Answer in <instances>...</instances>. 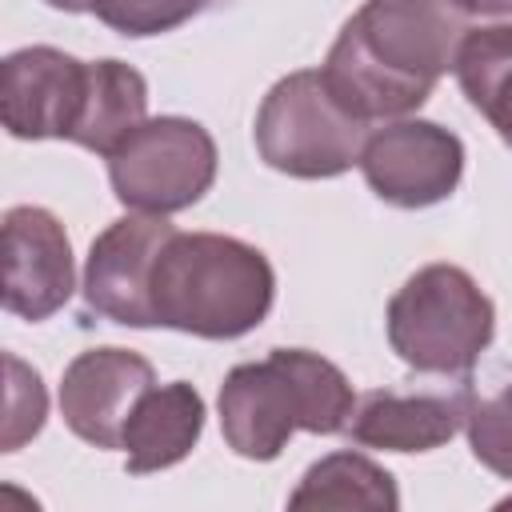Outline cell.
Wrapping results in <instances>:
<instances>
[{
	"label": "cell",
	"instance_id": "2e32d148",
	"mask_svg": "<svg viewBox=\"0 0 512 512\" xmlns=\"http://www.w3.org/2000/svg\"><path fill=\"white\" fill-rule=\"evenodd\" d=\"M232 0H88V12L120 36H160Z\"/></svg>",
	"mask_w": 512,
	"mask_h": 512
},
{
	"label": "cell",
	"instance_id": "ffe728a7",
	"mask_svg": "<svg viewBox=\"0 0 512 512\" xmlns=\"http://www.w3.org/2000/svg\"><path fill=\"white\" fill-rule=\"evenodd\" d=\"M44 4H52L56 12H88V0H44Z\"/></svg>",
	"mask_w": 512,
	"mask_h": 512
},
{
	"label": "cell",
	"instance_id": "52a82bcc",
	"mask_svg": "<svg viewBox=\"0 0 512 512\" xmlns=\"http://www.w3.org/2000/svg\"><path fill=\"white\" fill-rule=\"evenodd\" d=\"M92 104V60L28 44L0 64V116L16 140H80Z\"/></svg>",
	"mask_w": 512,
	"mask_h": 512
},
{
	"label": "cell",
	"instance_id": "3957f363",
	"mask_svg": "<svg viewBox=\"0 0 512 512\" xmlns=\"http://www.w3.org/2000/svg\"><path fill=\"white\" fill-rule=\"evenodd\" d=\"M220 432L244 460H276L296 432L336 436L352 416L348 376L320 352L272 348L236 364L220 384Z\"/></svg>",
	"mask_w": 512,
	"mask_h": 512
},
{
	"label": "cell",
	"instance_id": "9a60e30c",
	"mask_svg": "<svg viewBox=\"0 0 512 512\" xmlns=\"http://www.w3.org/2000/svg\"><path fill=\"white\" fill-rule=\"evenodd\" d=\"M292 508H400V492L388 468L368 460L364 452H332L320 456L288 496Z\"/></svg>",
	"mask_w": 512,
	"mask_h": 512
},
{
	"label": "cell",
	"instance_id": "5b68a950",
	"mask_svg": "<svg viewBox=\"0 0 512 512\" xmlns=\"http://www.w3.org/2000/svg\"><path fill=\"white\" fill-rule=\"evenodd\" d=\"M252 140L268 168L296 180H332L360 164L368 124L332 96L320 68H300L268 88Z\"/></svg>",
	"mask_w": 512,
	"mask_h": 512
},
{
	"label": "cell",
	"instance_id": "7a4b0ae2",
	"mask_svg": "<svg viewBox=\"0 0 512 512\" xmlns=\"http://www.w3.org/2000/svg\"><path fill=\"white\" fill-rule=\"evenodd\" d=\"M148 300L156 328L236 340L268 320L276 272L268 256L240 236L172 228L156 252Z\"/></svg>",
	"mask_w": 512,
	"mask_h": 512
},
{
	"label": "cell",
	"instance_id": "30bf717a",
	"mask_svg": "<svg viewBox=\"0 0 512 512\" xmlns=\"http://www.w3.org/2000/svg\"><path fill=\"white\" fill-rule=\"evenodd\" d=\"M76 264L64 224L40 204L4 212V308L20 320H48L68 304Z\"/></svg>",
	"mask_w": 512,
	"mask_h": 512
},
{
	"label": "cell",
	"instance_id": "9c48e42d",
	"mask_svg": "<svg viewBox=\"0 0 512 512\" xmlns=\"http://www.w3.org/2000/svg\"><path fill=\"white\" fill-rule=\"evenodd\" d=\"M172 228L176 224H168L164 216H148V212L112 220L88 248L84 284H80L84 312L124 324V328H156L148 284H152L156 252L172 236Z\"/></svg>",
	"mask_w": 512,
	"mask_h": 512
},
{
	"label": "cell",
	"instance_id": "8fae6325",
	"mask_svg": "<svg viewBox=\"0 0 512 512\" xmlns=\"http://www.w3.org/2000/svg\"><path fill=\"white\" fill-rule=\"evenodd\" d=\"M156 384V368L132 348H88L60 380V416L92 448H120L136 400Z\"/></svg>",
	"mask_w": 512,
	"mask_h": 512
},
{
	"label": "cell",
	"instance_id": "ba28073f",
	"mask_svg": "<svg viewBox=\"0 0 512 512\" xmlns=\"http://www.w3.org/2000/svg\"><path fill=\"white\" fill-rule=\"evenodd\" d=\"M360 172L392 208H432L464 176V140L436 120H388L364 140Z\"/></svg>",
	"mask_w": 512,
	"mask_h": 512
},
{
	"label": "cell",
	"instance_id": "7c38bea8",
	"mask_svg": "<svg viewBox=\"0 0 512 512\" xmlns=\"http://www.w3.org/2000/svg\"><path fill=\"white\" fill-rule=\"evenodd\" d=\"M472 380H456L452 388L432 392H364L352 404V416L344 424V436L360 448H384V452H432L448 444L464 424L472 408Z\"/></svg>",
	"mask_w": 512,
	"mask_h": 512
},
{
	"label": "cell",
	"instance_id": "277c9868",
	"mask_svg": "<svg viewBox=\"0 0 512 512\" xmlns=\"http://www.w3.org/2000/svg\"><path fill=\"white\" fill-rule=\"evenodd\" d=\"M384 328L408 368L424 376H472L496 336V308L464 268L424 264L388 300Z\"/></svg>",
	"mask_w": 512,
	"mask_h": 512
},
{
	"label": "cell",
	"instance_id": "5bb4252c",
	"mask_svg": "<svg viewBox=\"0 0 512 512\" xmlns=\"http://www.w3.org/2000/svg\"><path fill=\"white\" fill-rule=\"evenodd\" d=\"M452 72L468 104L512 148V24L472 28L456 52Z\"/></svg>",
	"mask_w": 512,
	"mask_h": 512
},
{
	"label": "cell",
	"instance_id": "8992f818",
	"mask_svg": "<svg viewBox=\"0 0 512 512\" xmlns=\"http://www.w3.org/2000/svg\"><path fill=\"white\" fill-rule=\"evenodd\" d=\"M216 164V140L200 120L152 116L108 156V180L124 208L172 216L204 200Z\"/></svg>",
	"mask_w": 512,
	"mask_h": 512
},
{
	"label": "cell",
	"instance_id": "d6986e66",
	"mask_svg": "<svg viewBox=\"0 0 512 512\" xmlns=\"http://www.w3.org/2000/svg\"><path fill=\"white\" fill-rule=\"evenodd\" d=\"M468 16H512V0H460Z\"/></svg>",
	"mask_w": 512,
	"mask_h": 512
},
{
	"label": "cell",
	"instance_id": "e0dca14e",
	"mask_svg": "<svg viewBox=\"0 0 512 512\" xmlns=\"http://www.w3.org/2000/svg\"><path fill=\"white\" fill-rule=\"evenodd\" d=\"M464 428L472 456L500 480H512V376L492 396L472 400Z\"/></svg>",
	"mask_w": 512,
	"mask_h": 512
},
{
	"label": "cell",
	"instance_id": "6da1fadb",
	"mask_svg": "<svg viewBox=\"0 0 512 512\" xmlns=\"http://www.w3.org/2000/svg\"><path fill=\"white\" fill-rule=\"evenodd\" d=\"M468 32L460 0H364L344 20L320 72L364 124L404 120L456 68Z\"/></svg>",
	"mask_w": 512,
	"mask_h": 512
},
{
	"label": "cell",
	"instance_id": "ac0fdd59",
	"mask_svg": "<svg viewBox=\"0 0 512 512\" xmlns=\"http://www.w3.org/2000/svg\"><path fill=\"white\" fill-rule=\"evenodd\" d=\"M8 368V412H4V452H16L24 440H32L44 428L48 396L40 384V372L20 364L16 356H4Z\"/></svg>",
	"mask_w": 512,
	"mask_h": 512
},
{
	"label": "cell",
	"instance_id": "4fadbf2b",
	"mask_svg": "<svg viewBox=\"0 0 512 512\" xmlns=\"http://www.w3.org/2000/svg\"><path fill=\"white\" fill-rule=\"evenodd\" d=\"M200 432H204V396L188 380L152 384L136 400L124 424V436H120L124 468L132 476L164 472L200 444Z\"/></svg>",
	"mask_w": 512,
	"mask_h": 512
}]
</instances>
